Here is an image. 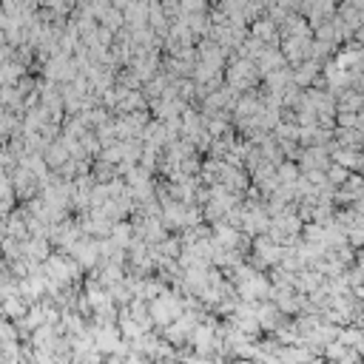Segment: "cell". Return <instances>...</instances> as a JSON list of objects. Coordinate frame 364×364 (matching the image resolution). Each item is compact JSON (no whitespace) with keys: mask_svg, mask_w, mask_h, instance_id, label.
<instances>
[{"mask_svg":"<svg viewBox=\"0 0 364 364\" xmlns=\"http://www.w3.org/2000/svg\"><path fill=\"white\" fill-rule=\"evenodd\" d=\"M358 162H361V157L356 154V151H336V165L339 168H358Z\"/></svg>","mask_w":364,"mask_h":364,"instance_id":"cell-1","label":"cell"},{"mask_svg":"<svg viewBox=\"0 0 364 364\" xmlns=\"http://www.w3.org/2000/svg\"><path fill=\"white\" fill-rule=\"evenodd\" d=\"M26 251L34 256V259H49V245H46L43 239H37V242H29V247Z\"/></svg>","mask_w":364,"mask_h":364,"instance_id":"cell-2","label":"cell"},{"mask_svg":"<svg viewBox=\"0 0 364 364\" xmlns=\"http://www.w3.org/2000/svg\"><path fill=\"white\" fill-rule=\"evenodd\" d=\"M347 177V171H344V168H339V165H336V168H330V179H333V182H339V179H344Z\"/></svg>","mask_w":364,"mask_h":364,"instance_id":"cell-3","label":"cell"}]
</instances>
